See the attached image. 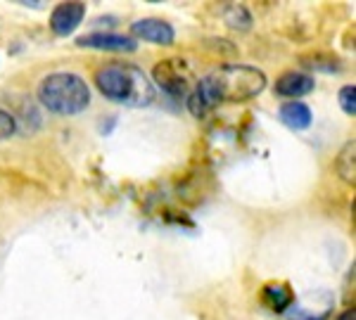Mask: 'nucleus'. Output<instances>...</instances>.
<instances>
[{
  "instance_id": "nucleus-1",
  "label": "nucleus",
  "mask_w": 356,
  "mask_h": 320,
  "mask_svg": "<svg viewBox=\"0 0 356 320\" xmlns=\"http://www.w3.org/2000/svg\"><path fill=\"white\" fill-rule=\"evenodd\" d=\"M266 74L247 65H223L209 76L200 78L188 93V110L202 119L219 102H247L264 93Z\"/></svg>"
},
{
  "instance_id": "nucleus-2",
  "label": "nucleus",
  "mask_w": 356,
  "mask_h": 320,
  "mask_svg": "<svg viewBox=\"0 0 356 320\" xmlns=\"http://www.w3.org/2000/svg\"><path fill=\"white\" fill-rule=\"evenodd\" d=\"M95 85L107 100L126 107H147L154 100V85L145 71L131 62H112L95 71Z\"/></svg>"
},
{
  "instance_id": "nucleus-3",
  "label": "nucleus",
  "mask_w": 356,
  "mask_h": 320,
  "mask_svg": "<svg viewBox=\"0 0 356 320\" xmlns=\"http://www.w3.org/2000/svg\"><path fill=\"white\" fill-rule=\"evenodd\" d=\"M38 100L48 112L72 117L81 114L90 105V88L79 74L55 71L48 74L38 85Z\"/></svg>"
},
{
  "instance_id": "nucleus-4",
  "label": "nucleus",
  "mask_w": 356,
  "mask_h": 320,
  "mask_svg": "<svg viewBox=\"0 0 356 320\" xmlns=\"http://www.w3.org/2000/svg\"><path fill=\"white\" fill-rule=\"evenodd\" d=\"M152 78L164 93L171 95V98H183V95L191 93L193 74H191V67L183 60H162L152 69Z\"/></svg>"
},
{
  "instance_id": "nucleus-5",
  "label": "nucleus",
  "mask_w": 356,
  "mask_h": 320,
  "mask_svg": "<svg viewBox=\"0 0 356 320\" xmlns=\"http://www.w3.org/2000/svg\"><path fill=\"white\" fill-rule=\"evenodd\" d=\"M79 48H93V50H112V53H134L138 43L131 36H122V33H105L93 31L86 36L76 38Z\"/></svg>"
},
{
  "instance_id": "nucleus-6",
  "label": "nucleus",
  "mask_w": 356,
  "mask_h": 320,
  "mask_svg": "<svg viewBox=\"0 0 356 320\" xmlns=\"http://www.w3.org/2000/svg\"><path fill=\"white\" fill-rule=\"evenodd\" d=\"M86 17V3H60L50 15V28L57 36H69L76 31V26Z\"/></svg>"
},
{
  "instance_id": "nucleus-7",
  "label": "nucleus",
  "mask_w": 356,
  "mask_h": 320,
  "mask_svg": "<svg viewBox=\"0 0 356 320\" xmlns=\"http://www.w3.org/2000/svg\"><path fill=\"white\" fill-rule=\"evenodd\" d=\"M131 33L136 38L145 43H154V45H171L176 38V31L169 22L164 19H154V17H147V19H138L134 26H131Z\"/></svg>"
},
{
  "instance_id": "nucleus-8",
  "label": "nucleus",
  "mask_w": 356,
  "mask_h": 320,
  "mask_svg": "<svg viewBox=\"0 0 356 320\" xmlns=\"http://www.w3.org/2000/svg\"><path fill=\"white\" fill-rule=\"evenodd\" d=\"M314 78L309 74H302V71H285L275 78V95L280 98H288V100H297V98H304L314 90Z\"/></svg>"
},
{
  "instance_id": "nucleus-9",
  "label": "nucleus",
  "mask_w": 356,
  "mask_h": 320,
  "mask_svg": "<svg viewBox=\"0 0 356 320\" xmlns=\"http://www.w3.org/2000/svg\"><path fill=\"white\" fill-rule=\"evenodd\" d=\"M261 301L273 313H285L295 304V289L288 283H266L261 287Z\"/></svg>"
},
{
  "instance_id": "nucleus-10",
  "label": "nucleus",
  "mask_w": 356,
  "mask_h": 320,
  "mask_svg": "<svg viewBox=\"0 0 356 320\" xmlns=\"http://www.w3.org/2000/svg\"><path fill=\"white\" fill-rule=\"evenodd\" d=\"M278 119L292 130H304V128H309L312 121H314L312 110H309V107L304 105V102H300V100L285 102V105L278 110Z\"/></svg>"
},
{
  "instance_id": "nucleus-11",
  "label": "nucleus",
  "mask_w": 356,
  "mask_h": 320,
  "mask_svg": "<svg viewBox=\"0 0 356 320\" xmlns=\"http://www.w3.org/2000/svg\"><path fill=\"white\" fill-rule=\"evenodd\" d=\"M354 154H356V140L352 138L349 142H344V147H342L340 154H337V159H335V171H337V176H340L342 180L352 183V185H354V180H356Z\"/></svg>"
},
{
  "instance_id": "nucleus-12",
  "label": "nucleus",
  "mask_w": 356,
  "mask_h": 320,
  "mask_svg": "<svg viewBox=\"0 0 356 320\" xmlns=\"http://www.w3.org/2000/svg\"><path fill=\"white\" fill-rule=\"evenodd\" d=\"M302 65L309 69H318V71H340L342 62L340 57L330 55V53H312L302 57Z\"/></svg>"
},
{
  "instance_id": "nucleus-13",
  "label": "nucleus",
  "mask_w": 356,
  "mask_h": 320,
  "mask_svg": "<svg viewBox=\"0 0 356 320\" xmlns=\"http://www.w3.org/2000/svg\"><path fill=\"white\" fill-rule=\"evenodd\" d=\"M223 22H226L231 28H240V31H247L252 24V17L250 12L243 8V5H228L226 12H223Z\"/></svg>"
},
{
  "instance_id": "nucleus-14",
  "label": "nucleus",
  "mask_w": 356,
  "mask_h": 320,
  "mask_svg": "<svg viewBox=\"0 0 356 320\" xmlns=\"http://www.w3.org/2000/svg\"><path fill=\"white\" fill-rule=\"evenodd\" d=\"M340 107L342 112L347 114V117H356V85H344V88L340 90Z\"/></svg>"
},
{
  "instance_id": "nucleus-15",
  "label": "nucleus",
  "mask_w": 356,
  "mask_h": 320,
  "mask_svg": "<svg viewBox=\"0 0 356 320\" xmlns=\"http://www.w3.org/2000/svg\"><path fill=\"white\" fill-rule=\"evenodd\" d=\"M15 130H17V121H15V117H13V114H10V112L0 110V140L13 138Z\"/></svg>"
},
{
  "instance_id": "nucleus-16",
  "label": "nucleus",
  "mask_w": 356,
  "mask_h": 320,
  "mask_svg": "<svg viewBox=\"0 0 356 320\" xmlns=\"http://www.w3.org/2000/svg\"><path fill=\"white\" fill-rule=\"evenodd\" d=\"M337 320H356V311H354V308H347L344 313H340V318H337Z\"/></svg>"
}]
</instances>
